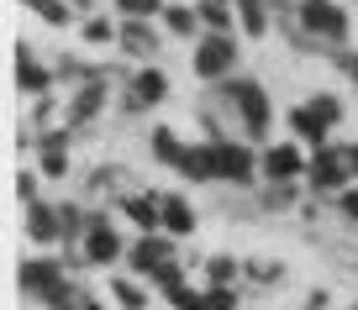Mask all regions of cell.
<instances>
[{
  "instance_id": "1",
  "label": "cell",
  "mask_w": 358,
  "mask_h": 310,
  "mask_svg": "<svg viewBox=\"0 0 358 310\" xmlns=\"http://www.w3.org/2000/svg\"><path fill=\"white\" fill-rule=\"evenodd\" d=\"M211 95L222 100L227 111H232L237 121V137H248V142H274V126H280V105H274V95H268V84L258 74H232L222 79V84H211Z\"/></svg>"
},
{
  "instance_id": "2",
  "label": "cell",
  "mask_w": 358,
  "mask_h": 310,
  "mask_svg": "<svg viewBox=\"0 0 358 310\" xmlns=\"http://www.w3.org/2000/svg\"><path fill=\"white\" fill-rule=\"evenodd\" d=\"M169 95H174V79H169L164 64H137L132 74H127V84L116 89V116L122 121H137V116H153L169 105Z\"/></svg>"
},
{
  "instance_id": "3",
  "label": "cell",
  "mask_w": 358,
  "mask_h": 310,
  "mask_svg": "<svg viewBox=\"0 0 358 310\" xmlns=\"http://www.w3.org/2000/svg\"><path fill=\"white\" fill-rule=\"evenodd\" d=\"M79 247H85L90 268L116 274V268L127 263V247H132V237H122V216H116L111 205H90V226H85V237H79Z\"/></svg>"
},
{
  "instance_id": "4",
  "label": "cell",
  "mask_w": 358,
  "mask_h": 310,
  "mask_svg": "<svg viewBox=\"0 0 358 310\" xmlns=\"http://www.w3.org/2000/svg\"><path fill=\"white\" fill-rule=\"evenodd\" d=\"M190 74H195L201 89L243 74V32H206L201 43L190 47Z\"/></svg>"
},
{
  "instance_id": "5",
  "label": "cell",
  "mask_w": 358,
  "mask_h": 310,
  "mask_svg": "<svg viewBox=\"0 0 358 310\" xmlns=\"http://www.w3.org/2000/svg\"><path fill=\"white\" fill-rule=\"evenodd\" d=\"M295 27L311 32L327 53L353 47V11H348V0H301L295 6Z\"/></svg>"
},
{
  "instance_id": "6",
  "label": "cell",
  "mask_w": 358,
  "mask_h": 310,
  "mask_svg": "<svg viewBox=\"0 0 358 310\" xmlns=\"http://www.w3.org/2000/svg\"><path fill=\"white\" fill-rule=\"evenodd\" d=\"M306 168H311V147L285 137V132L258 147V174H264V184H306Z\"/></svg>"
},
{
  "instance_id": "7",
  "label": "cell",
  "mask_w": 358,
  "mask_h": 310,
  "mask_svg": "<svg viewBox=\"0 0 358 310\" xmlns=\"http://www.w3.org/2000/svg\"><path fill=\"white\" fill-rule=\"evenodd\" d=\"M353 184V168H348V153L343 142H327V147H311V168H306V195L327 200L332 205L343 189Z\"/></svg>"
},
{
  "instance_id": "8",
  "label": "cell",
  "mask_w": 358,
  "mask_h": 310,
  "mask_svg": "<svg viewBox=\"0 0 358 310\" xmlns=\"http://www.w3.org/2000/svg\"><path fill=\"white\" fill-rule=\"evenodd\" d=\"M11 79L27 100H43V95H58V79H53V58H43L32 47V37H16L11 43Z\"/></svg>"
},
{
  "instance_id": "9",
  "label": "cell",
  "mask_w": 358,
  "mask_h": 310,
  "mask_svg": "<svg viewBox=\"0 0 358 310\" xmlns=\"http://www.w3.org/2000/svg\"><path fill=\"white\" fill-rule=\"evenodd\" d=\"M216 174H222L227 189H258L264 184V174H258V142H248V137L216 142Z\"/></svg>"
},
{
  "instance_id": "10",
  "label": "cell",
  "mask_w": 358,
  "mask_h": 310,
  "mask_svg": "<svg viewBox=\"0 0 358 310\" xmlns=\"http://www.w3.org/2000/svg\"><path fill=\"white\" fill-rule=\"evenodd\" d=\"M64 279H69V268H64L58 253H37V247H32V253L16 263V289H22V300H32V305H43Z\"/></svg>"
},
{
  "instance_id": "11",
  "label": "cell",
  "mask_w": 358,
  "mask_h": 310,
  "mask_svg": "<svg viewBox=\"0 0 358 310\" xmlns=\"http://www.w3.org/2000/svg\"><path fill=\"white\" fill-rule=\"evenodd\" d=\"M185 253V242H174L169 232H132V247H127V274L137 279H153L164 263H174V258Z\"/></svg>"
},
{
  "instance_id": "12",
  "label": "cell",
  "mask_w": 358,
  "mask_h": 310,
  "mask_svg": "<svg viewBox=\"0 0 358 310\" xmlns=\"http://www.w3.org/2000/svg\"><path fill=\"white\" fill-rule=\"evenodd\" d=\"M74 142H79V132L74 126H53V132H43L37 137V174L48 179V184H64V179H74Z\"/></svg>"
},
{
  "instance_id": "13",
  "label": "cell",
  "mask_w": 358,
  "mask_h": 310,
  "mask_svg": "<svg viewBox=\"0 0 358 310\" xmlns=\"http://www.w3.org/2000/svg\"><path fill=\"white\" fill-rule=\"evenodd\" d=\"M116 216H122V226H132V232H164V189H122L111 205Z\"/></svg>"
},
{
  "instance_id": "14",
  "label": "cell",
  "mask_w": 358,
  "mask_h": 310,
  "mask_svg": "<svg viewBox=\"0 0 358 310\" xmlns=\"http://www.w3.org/2000/svg\"><path fill=\"white\" fill-rule=\"evenodd\" d=\"M169 32L158 22H122V37H116V58L127 64H158L164 58Z\"/></svg>"
},
{
  "instance_id": "15",
  "label": "cell",
  "mask_w": 358,
  "mask_h": 310,
  "mask_svg": "<svg viewBox=\"0 0 358 310\" xmlns=\"http://www.w3.org/2000/svg\"><path fill=\"white\" fill-rule=\"evenodd\" d=\"M22 232L27 242L37 247V253H58V242H64V226H58V200L43 195L32 200V205H22Z\"/></svg>"
},
{
  "instance_id": "16",
  "label": "cell",
  "mask_w": 358,
  "mask_h": 310,
  "mask_svg": "<svg viewBox=\"0 0 358 310\" xmlns=\"http://www.w3.org/2000/svg\"><path fill=\"white\" fill-rule=\"evenodd\" d=\"M280 126H285V137H295V142H306V147H327L332 142V126H327V116L316 111L311 100H290L280 111Z\"/></svg>"
},
{
  "instance_id": "17",
  "label": "cell",
  "mask_w": 358,
  "mask_h": 310,
  "mask_svg": "<svg viewBox=\"0 0 358 310\" xmlns=\"http://www.w3.org/2000/svg\"><path fill=\"white\" fill-rule=\"evenodd\" d=\"M190 142H195V137H185L179 126H169V121H153V126H148V158H153L158 168H169V174L185 163Z\"/></svg>"
},
{
  "instance_id": "18",
  "label": "cell",
  "mask_w": 358,
  "mask_h": 310,
  "mask_svg": "<svg viewBox=\"0 0 358 310\" xmlns=\"http://www.w3.org/2000/svg\"><path fill=\"white\" fill-rule=\"evenodd\" d=\"M164 232L174 242H190L201 232V205H195L185 189H164Z\"/></svg>"
},
{
  "instance_id": "19",
  "label": "cell",
  "mask_w": 358,
  "mask_h": 310,
  "mask_svg": "<svg viewBox=\"0 0 358 310\" xmlns=\"http://www.w3.org/2000/svg\"><path fill=\"white\" fill-rule=\"evenodd\" d=\"M158 27L169 32V43H190V47L206 37V22H201V11H195V0H169Z\"/></svg>"
},
{
  "instance_id": "20",
  "label": "cell",
  "mask_w": 358,
  "mask_h": 310,
  "mask_svg": "<svg viewBox=\"0 0 358 310\" xmlns=\"http://www.w3.org/2000/svg\"><path fill=\"white\" fill-rule=\"evenodd\" d=\"M106 300H111L116 310H148L153 305V284L148 279H137V274H127V268H116L111 279H106Z\"/></svg>"
},
{
  "instance_id": "21",
  "label": "cell",
  "mask_w": 358,
  "mask_h": 310,
  "mask_svg": "<svg viewBox=\"0 0 358 310\" xmlns=\"http://www.w3.org/2000/svg\"><path fill=\"white\" fill-rule=\"evenodd\" d=\"M79 47H90V53H101V47H116V37H122V16L111 11V6H101V11L79 16Z\"/></svg>"
},
{
  "instance_id": "22",
  "label": "cell",
  "mask_w": 358,
  "mask_h": 310,
  "mask_svg": "<svg viewBox=\"0 0 358 310\" xmlns=\"http://www.w3.org/2000/svg\"><path fill=\"white\" fill-rule=\"evenodd\" d=\"M248 195H253L258 216H295L301 200H306V184H258V189H248Z\"/></svg>"
},
{
  "instance_id": "23",
  "label": "cell",
  "mask_w": 358,
  "mask_h": 310,
  "mask_svg": "<svg viewBox=\"0 0 358 310\" xmlns=\"http://www.w3.org/2000/svg\"><path fill=\"white\" fill-rule=\"evenodd\" d=\"M174 179H185V184H222V174H216V142L195 137L190 153H185V163L174 168Z\"/></svg>"
},
{
  "instance_id": "24",
  "label": "cell",
  "mask_w": 358,
  "mask_h": 310,
  "mask_svg": "<svg viewBox=\"0 0 358 310\" xmlns=\"http://www.w3.org/2000/svg\"><path fill=\"white\" fill-rule=\"evenodd\" d=\"M274 27H280V16H274L268 0H237V32H243L248 43H264Z\"/></svg>"
},
{
  "instance_id": "25",
  "label": "cell",
  "mask_w": 358,
  "mask_h": 310,
  "mask_svg": "<svg viewBox=\"0 0 358 310\" xmlns=\"http://www.w3.org/2000/svg\"><path fill=\"white\" fill-rule=\"evenodd\" d=\"M285 279H290V268L280 258H258V253L243 258V289H280Z\"/></svg>"
},
{
  "instance_id": "26",
  "label": "cell",
  "mask_w": 358,
  "mask_h": 310,
  "mask_svg": "<svg viewBox=\"0 0 358 310\" xmlns=\"http://www.w3.org/2000/svg\"><path fill=\"white\" fill-rule=\"evenodd\" d=\"M101 74V64H90L85 53H74V47H64V53H53V79H58V89H74V84H85V79H95Z\"/></svg>"
},
{
  "instance_id": "27",
  "label": "cell",
  "mask_w": 358,
  "mask_h": 310,
  "mask_svg": "<svg viewBox=\"0 0 358 310\" xmlns=\"http://www.w3.org/2000/svg\"><path fill=\"white\" fill-rule=\"evenodd\" d=\"M201 284H243V258L216 247V253L201 258Z\"/></svg>"
},
{
  "instance_id": "28",
  "label": "cell",
  "mask_w": 358,
  "mask_h": 310,
  "mask_svg": "<svg viewBox=\"0 0 358 310\" xmlns=\"http://www.w3.org/2000/svg\"><path fill=\"white\" fill-rule=\"evenodd\" d=\"M27 11H32L43 27H53V32H74V27H79V11L69 6V0H32Z\"/></svg>"
},
{
  "instance_id": "29",
  "label": "cell",
  "mask_w": 358,
  "mask_h": 310,
  "mask_svg": "<svg viewBox=\"0 0 358 310\" xmlns=\"http://www.w3.org/2000/svg\"><path fill=\"white\" fill-rule=\"evenodd\" d=\"M58 226H64V242H79L85 237V226H90V200H58ZM58 242V247H64Z\"/></svg>"
},
{
  "instance_id": "30",
  "label": "cell",
  "mask_w": 358,
  "mask_h": 310,
  "mask_svg": "<svg viewBox=\"0 0 358 310\" xmlns=\"http://www.w3.org/2000/svg\"><path fill=\"white\" fill-rule=\"evenodd\" d=\"M206 32H237V0H195Z\"/></svg>"
},
{
  "instance_id": "31",
  "label": "cell",
  "mask_w": 358,
  "mask_h": 310,
  "mask_svg": "<svg viewBox=\"0 0 358 310\" xmlns=\"http://www.w3.org/2000/svg\"><path fill=\"white\" fill-rule=\"evenodd\" d=\"M106 6H111L122 22H158L169 0H106Z\"/></svg>"
},
{
  "instance_id": "32",
  "label": "cell",
  "mask_w": 358,
  "mask_h": 310,
  "mask_svg": "<svg viewBox=\"0 0 358 310\" xmlns=\"http://www.w3.org/2000/svg\"><path fill=\"white\" fill-rule=\"evenodd\" d=\"M248 289L243 284H206V305L201 310H243Z\"/></svg>"
},
{
  "instance_id": "33",
  "label": "cell",
  "mask_w": 358,
  "mask_h": 310,
  "mask_svg": "<svg viewBox=\"0 0 358 310\" xmlns=\"http://www.w3.org/2000/svg\"><path fill=\"white\" fill-rule=\"evenodd\" d=\"M306 100H311L316 111L327 116V126H332V132H337V126L348 121V100H343V95H332V89H311V95H306Z\"/></svg>"
},
{
  "instance_id": "34",
  "label": "cell",
  "mask_w": 358,
  "mask_h": 310,
  "mask_svg": "<svg viewBox=\"0 0 358 310\" xmlns=\"http://www.w3.org/2000/svg\"><path fill=\"white\" fill-rule=\"evenodd\" d=\"M43 184H48V179L37 174V163L16 168V200H22V205H32V200H43Z\"/></svg>"
},
{
  "instance_id": "35",
  "label": "cell",
  "mask_w": 358,
  "mask_h": 310,
  "mask_svg": "<svg viewBox=\"0 0 358 310\" xmlns=\"http://www.w3.org/2000/svg\"><path fill=\"white\" fill-rule=\"evenodd\" d=\"M332 216H337L343 226H353V232H358V184H348L343 195L332 200Z\"/></svg>"
},
{
  "instance_id": "36",
  "label": "cell",
  "mask_w": 358,
  "mask_h": 310,
  "mask_svg": "<svg viewBox=\"0 0 358 310\" xmlns=\"http://www.w3.org/2000/svg\"><path fill=\"white\" fill-rule=\"evenodd\" d=\"M327 64H332V74H343L348 84H358V47H337Z\"/></svg>"
},
{
  "instance_id": "37",
  "label": "cell",
  "mask_w": 358,
  "mask_h": 310,
  "mask_svg": "<svg viewBox=\"0 0 358 310\" xmlns=\"http://www.w3.org/2000/svg\"><path fill=\"white\" fill-rule=\"evenodd\" d=\"M301 310H332V284H316L311 295H306V305Z\"/></svg>"
},
{
  "instance_id": "38",
  "label": "cell",
  "mask_w": 358,
  "mask_h": 310,
  "mask_svg": "<svg viewBox=\"0 0 358 310\" xmlns=\"http://www.w3.org/2000/svg\"><path fill=\"white\" fill-rule=\"evenodd\" d=\"M343 153H348V168H353V184H358V142H343Z\"/></svg>"
},
{
  "instance_id": "39",
  "label": "cell",
  "mask_w": 358,
  "mask_h": 310,
  "mask_svg": "<svg viewBox=\"0 0 358 310\" xmlns=\"http://www.w3.org/2000/svg\"><path fill=\"white\" fill-rule=\"evenodd\" d=\"M353 105H358V84H353Z\"/></svg>"
},
{
  "instance_id": "40",
  "label": "cell",
  "mask_w": 358,
  "mask_h": 310,
  "mask_svg": "<svg viewBox=\"0 0 358 310\" xmlns=\"http://www.w3.org/2000/svg\"><path fill=\"white\" fill-rule=\"evenodd\" d=\"M348 310H358V300H353V305H348Z\"/></svg>"
},
{
  "instance_id": "41",
  "label": "cell",
  "mask_w": 358,
  "mask_h": 310,
  "mask_svg": "<svg viewBox=\"0 0 358 310\" xmlns=\"http://www.w3.org/2000/svg\"><path fill=\"white\" fill-rule=\"evenodd\" d=\"M74 310H79V305H74Z\"/></svg>"
}]
</instances>
